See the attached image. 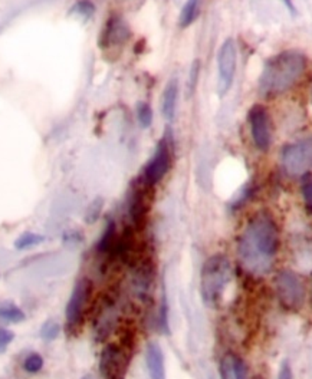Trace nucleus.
Returning <instances> with one entry per match:
<instances>
[{
	"label": "nucleus",
	"instance_id": "nucleus-1",
	"mask_svg": "<svg viewBox=\"0 0 312 379\" xmlns=\"http://www.w3.org/2000/svg\"><path fill=\"white\" fill-rule=\"evenodd\" d=\"M279 249V232L275 219L267 211L255 214L239 239V260L249 273H269Z\"/></svg>",
	"mask_w": 312,
	"mask_h": 379
},
{
	"label": "nucleus",
	"instance_id": "nucleus-2",
	"mask_svg": "<svg viewBox=\"0 0 312 379\" xmlns=\"http://www.w3.org/2000/svg\"><path fill=\"white\" fill-rule=\"evenodd\" d=\"M306 57L299 50H285L267 61L259 78L262 96H278L289 91L303 75Z\"/></svg>",
	"mask_w": 312,
	"mask_h": 379
},
{
	"label": "nucleus",
	"instance_id": "nucleus-3",
	"mask_svg": "<svg viewBox=\"0 0 312 379\" xmlns=\"http://www.w3.org/2000/svg\"><path fill=\"white\" fill-rule=\"evenodd\" d=\"M232 281V263L225 254H215L207 259L201 267L200 290L207 306H218Z\"/></svg>",
	"mask_w": 312,
	"mask_h": 379
},
{
	"label": "nucleus",
	"instance_id": "nucleus-4",
	"mask_svg": "<svg viewBox=\"0 0 312 379\" xmlns=\"http://www.w3.org/2000/svg\"><path fill=\"white\" fill-rule=\"evenodd\" d=\"M133 356V342L124 338L120 342L107 344L101 351L99 372L102 379H126Z\"/></svg>",
	"mask_w": 312,
	"mask_h": 379
},
{
	"label": "nucleus",
	"instance_id": "nucleus-5",
	"mask_svg": "<svg viewBox=\"0 0 312 379\" xmlns=\"http://www.w3.org/2000/svg\"><path fill=\"white\" fill-rule=\"evenodd\" d=\"M92 289L94 285L88 278H82L77 282L72 295L68 300L65 310V322L67 332L75 334L82 327L85 316L92 303Z\"/></svg>",
	"mask_w": 312,
	"mask_h": 379
},
{
	"label": "nucleus",
	"instance_id": "nucleus-6",
	"mask_svg": "<svg viewBox=\"0 0 312 379\" xmlns=\"http://www.w3.org/2000/svg\"><path fill=\"white\" fill-rule=\"evenodd\" d=\"M281 158L288 176L301 177L309 173L312 170V135L285 145Z\"/></svg>",
	"mask_w": 312,
	"mask_h": 379
},
{
	"label": "nucleus",
	"instance_id": "nucleus-7",
	"mask_svg": "<svg viewBox=\"0 0 312 379\" xmlns=\"http://www.w3.org/2000/svg\"><path fill=\"white\" fill-rule=\"evenodd\" d=\"M275 289L281 305L286 310L296 312L302 307L306 290L303 282L296 273L291 272V270H284V272L278 273L275 279Z\"/></svg>",
	"mask_w": 312,
	"mask_h": 379
},
{
	"label": "nucleus",
	"instance_id": "nucleus-8",
	"mask_svg": "<svg viewBox=\"0 0 312 379\" xmlns=\"http://www.w3.org/2000/svg\"><path fill=\"white\" fill-rule=\"evenodd\" d=\"M99 300L94 315V331L98 339H106L116 329L120 319V302L116 293H107Z\"/></svg>",
	"mask_w": 312,
	"mask_h": 379
},
{
	"label": "nucleus",
	"instance_id": "nucleus-9",
	"mask_svg": "<svg viewBox=\"0 0 312 379\" xmlns=\"http://www.w3.org/2000/svg\"><path fill=\"white\" fill-rule=\"evenodd\" d=\"M238 62V49L232 38L226 39L218 53V94L225 96L235 79Z\"/></svg>",
	"mask_w": 312,
	"mask_h": 379
},
{
	"label": "nucleus",
	"instance_id": "nucleus-10",
	"mask_svg": "<svg viewBox=\"0 0 312 379\" xmlns=\"http://www.w3.org/2000/svg\"><path fill=\"white\" fill-rule=\"evenodd\" d=\"M170 167H172V151L167 140L163 138L159 142L157 148H155L151 159L147 162L143 180L148 186L154 187L166 177V174L170 171Z\"/></svg>",
	"mask_w": 312,
	"mask_h": 379
},
{
	"label": "nucleus",
	"instance_id": "nucleus-11",
	"mask_svg": "<svg viewBox=\"0 0 312 379\" xmlns=\"http://www.w3.org/2000/svg\"><path fill=\"white\" fill-rule=\"evenodd\" d=\"M249 125L252 140L257 149L268 151L272 142L271 121L268 111L262 105H253L249 110Z\"/></svg>",
	"mask_w": 312,
	"mask_h": 379
},
{
	"label": "nucleus",
	"instance_id": "nucleus-12",
	"mask_svg": "<svg viewBox=\"0 0 312 379\" xmlns=\"http://www.w3.org/2000/svg\"><path fill=\"white\" fill-rule=\"evenodd\" d=\"M151 186H148L144 180L140 181L137 186L133 187L130 203H128V214L131 223L135 229H140L145 225L147 215L151 207V197H150Z\"/></svg>",
	"mask_w": 312,
	"mask_h": 379
},
{
	"label": "nucleus",
	"instance_id": "nucleus-13",
	"mask_svg": "<svg viewBox=\"0 0 312 379\" xmlns=\"http://www.w3.org/2000/svg\"><path fill=\"white\" fill-rule=\"evenodd\" d=\"M133 279L131 288L137 299L145 302L150 296L152 278H154V266L150 257L140 256L133 264Z\"/></svg>",
	"mask_w": 312,
	"mask_h": 379
},
{
	"label": "nucleus",
	"instance_id": "nucleus-14",
	"mask_svg": "<svg viewBox=\"0 0 312 379\" xmlns=\"http://www.w3.org/2000/svg\"><path fill=\"white\" fill-rule=\"evenodd\" d=\"M130 38V29L128 25L124 22V19L118 15H114L108 19L106 28L102 29L101 35V47H113L123 45Z\"/></svg>",
	"mask_w": 312,
	"mask_h": 379
},
{
	"label": "nucleus",
	"instance_id": "nucleus-15",
	"mask_svg": "<svg viewBox=\"0 0 312 379\" xmlns=\"http://www.w3.org/2000/svg\"><path fill=\"white\" fill-rule=\"evenodd\" d=\"M145 362L148 375L151 379H166V366H165V355L159 345L150 344L145 352Z\"/></svg>",
	"mask_w": 312,
	"mask_h": 379
},
{
	"label": "nucleus",
	"instance_id": "nucleus-16",
	"mask_svg": "<svg viewBox=\"0 0 312 379\" xmlns=\"http://www.w3.org/2000/svg\"><path fill=\"white\" fill-rule=\"evenodd\" d=\"M246 366L235 353H226L221 361L222 379H246Z\"/></svg>",
	"mask_w": 312,
	"mask_h": 379
},
{
	"label": "nucleus",
	"instance_id": "nucleus-17",
	"mask_svg": "<svg viewBox=\"0 0 312 379\" xmlns=\"http://www.w3.org/2000/svg\"><path fill=\"white\" fill-rule=\"evenodd\" d=\"M177 101H179V81L176 78H172L166 85L162 98V113L167 121L174 120Z\"/></svg>",
	"mask_w": 312,
	"mask_h": 379
},
{
	"label": "nucleus",
	"instance_id": "nucleus-18",
	"mask_svg": "<svg viewBox=\"0 0 312 379\" xmlns=\"http://www.w3.org/2000/svg\"><path fill=\"white\" fill-rule=\"evenodd\" d=\"M117 240H118L117 226H116L114 222H108V225H107L106 230H104V233L101 236V240H99V243L96 246L98 254L111 260L114 249H116V244H117Z\"/></svg>",
	"mask_w": 312,
	"mask_h": 379
},
{
	"label": "nucleus",
	"instance_id": "nucleus-19",
	"mask_svg": "<svg viewBox=\"0 0 312 379\" xmlns=\"http://www.w3.org/2000/svg\"><path fill=\"white\" fill-rule=\"evenodd\" d=\"M200 5H201V0H187L184 6L182 8L180 18H179V23L182 28H189L190 25L194 23V21L197 19L200 13Z\"/></svg>",
	"mask_w": 312,
	"mask_h": 379
},
{
	"label": "nucleus",
	"instance_id": "nucleus-20",
	"mask_svg": "<svg viewBox=\"0 0 312 379\" xmlns=\"http://www.w3.org/2000/svg\"><path fill=\"white\" fill-rule=\"evenodd\" d=\"M0 320L9 323H19L25 320V312L15 303L5 302L0 303Z\"/></svg>",
	"mask_w": 312,
	"mask_h": 379
},
{
	"label": "nucleus",
	"instance_id": "nucleus-21",
	"mask_svg": "<svg viewBox=\"0 0 312 379\" xmlns=\"http://www.w3.org/2000/svg\"><path fill=\"white\" fill-rule=\"evenodd\" d=\"M43 240H45L43 236H40V234H38V233H30V232H29V233H25V234H22L21 237L16 239V242H15V247H16L18 250H25V249H29V247H33V246L40 244Z\"/></svg>",
	"mask_w": 312,
	"mask_h": 379
},
{
	"label": "nucleus",
	"instance_id": "nucleus-22",
	"mask_svg": "<svg viewBox=\"0 0 312 379\" xmlns=\"http://www.w3.org/2000/svg\"><path fill=\"white\" fill-rule=\"evenodd\" d=\"M137 120L143 128H148L152 124V110L145 102H140L137 105Z\"/></svg>",
	"mask_w": 312,
	"mask_h": 379
},
{
	"label": "nucleus",
	"instance_id": "nucleus-23",
	"mask_svg": "<svg viewBox=\"0 0 312 379\" xmlns=\"http://www.w3.org/2000/svg\"><path fill=\"white\" fill-rule=\"evenodd\" d=\"M42 368H43V358L36 352L29 353L23 361V369L28 373H38Z\"/></svg>",
	"mask_w": 312,
	"mask_h": 379
},
{
	"label": "nucleus",
	"instance_id": "nucleus-24",
	"mask_svg": "<svg viewBox=\"0 0 312 379\" xmlns=\"http://www.w3.org/2000/svg\"><path fill=\"white\" fill-rule=\"evenodd\" d=\"M94 12H95V6L92 2H89V0H81V2H78L71 11V13H75L84 19L91 18Z\"/></svg>",
	"mask_w": 312,
	"mask_h": 379
},
{
	"label": "nucleus",
	"instance_id": "nucleus-25",
	"mask_svg": "<svg viewBox=\"0 0 312 379\" xmlns=\"http://www.w3.org/2000/svg\"><path fill=\"white\" fill-rule=\"evenodd\" d=\"M58 332H60L58 323H55V322H45L43 328L40 331V335H42L43 339H55L58 336Z\"/></svg>",
	"mask_w": 312,
	"mask_h": 379
},
{
	"label": "nucleus",
	"instance_id": "nucleus-26",
	"mask_svg": "<svg viewBox=\"0 0 312 379\" xmlns=\"http://www.w3.org/2000/svg\"><path fill=\"white\" fill-rule=\"evenodd\" d=\"M169 307H167V302H166V298H163L162 300V306H160V316H159V322H160V328L169 334Z\"/></svg>",
	"mask_w": 312,
	"mask_h": 379
},
{
	"label": "nucleus",
	"instance_id": "nucleus-27",
	"mask_svg": "<svg viewBox=\"0 0 312 379\" xmlns=\"http://www.w3.org/2000/svg\"><path fill=\"white\" fill-rule=\"evenodd\" d=\"M302 196H303V201L306 208L312 213V179L303 181L302 184Z\"/></svg>",
	"mask_w": 312,
	"mask_h": 379
},
{
	"label": "nucleus",
	"instance_id": "nucleus-28",
	"mask_svg": "<svg viewBox=\"0 0 312 379\" xmlns=\"http://www.w3.org/2000/svg\"><path fill=\"white\" fill-rule=\"evenodd\" d=\"M13 338H15L13 332H11L9 329H5V328H0V353L6 351V348L13 341Z\"/></svg>",
	"mask_w": 312,
	"mask_h": 379
},
{
	"label": "nucleus",
	"instance_id": "nucleus-29",
	"mask_svg": "<svg viewBox=\"0 0 312 379\" xmlns=\"http://www.w3.org/2000/svg\"><path fill=\"white\" fill-rule=\"evenodd\" d=\"M278 379H294L292 369H291V365L288 362L282 363V366L279 369V373H278Z\"/></svg>",
	"mask_w": 312,
	"mask_h": 379
},
{
	"label": "nucleus",
	"instance_id": "nucleus-30",
	"mask_svg": "<svg viewBox=\"0 0 312 379\" xmlns=\"http://www.w3.org/2000/svg\"><path fill=\"white\" fill-rule=\"evenodd\" d=\"M197 74H199V61H196L194 62V65H193V69H191V78H190V91H193V88H194V85H196V82H197Z\"/></svg>",
	"mask_w": 312,
	"mask_h": 379
},
{
	"label": "nucleus",
	"instance_id": "nucleus-31",
	"mask_svg": "<svg viewBox=\"0 0 312 379\" xmlns=\"http://www.w3.org/2000/svg\"><path fill=\"white\" fill-rule=\"evenodd\" d=\"M281 2L284 4V6L286 8V11L292 15V16H296V8L294 5V0H281Z\"/></svg>",
	"mask_w": 312,
	"mask_h": 379
},
{
	"label": "nucleus",
	"instance_id": "nucleus-32",
	"mask_svg": "<svg viewBox=\"0 0 312 379\" xmlns=\"http://www.w3.org/2000/svg\"><path fill=\"white\" fill-rule=\"evenodd\" d=\"M311 102H312V85H311Z\"/></svg>",
	"mask_w": 312,
	"mask_h": 379
},
{
	"label": "nucleus",
	"instance_id": "nucleus-33",
	"mask_svg": "<svg viewBox=\"0 0 312 379\" xmlns=\"http://www.w3.org/2000/svg\"><path fill=\"white\" fill-rule=\"evenodd\" d=\"M311 278H312V276H311Z\"/></svg>",
	"mask_w": 312,
	"mask_h": 379
}]
</instances>
